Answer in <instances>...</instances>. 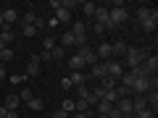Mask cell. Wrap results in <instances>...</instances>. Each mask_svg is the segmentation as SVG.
Masks as SVG:
<instances>
[{"instance_id": "obj_1", "label": "cell", "mask_w": 158, "mask_h": 118, "mask_svg": "<svg viewBox=\"0 0 158 118\" xmlns=\"http://www.w3.org/2000/svg\"><path fill=\"white\" fill-rule=\"evenodd\" d=\"M148 53H150V47H129V50H127V63H129V68H140L142 61L148 58Z\"/></svg>"}, {"instance_id": "obj_2", "label": "cell", "mask_w": 158, "mask_h": 118, "mask_svg": "<svg viewBox=\"0 0 158 118\" xmlns=\"http://www.w3.org/2000/svg\"><path fill=\"white\" fill-rule=\"evenodd\" d=\"M77 55L82 58V63H85V66H95V63H98V55H95V50H92L90 45L77 47Z\"/></svg>"}, {"instance_id": "obj_3", "label": "cell", "mask_w": 158, "mask_h": 118, "mask_svg": "<svg viewBox=\"0 0 158 118\" xmlns=\"http://www.w3.org/2000/svg\"><path fill=\"white\" fill-rule=\"evenodd\" d=\"M103 68H106V76H111V79H121V73H124V68H121V63L118 61H103Z\"/></svg>"}, {"instance_id": "obj_4", "label": "cell", "mask_w": 158, "mask_h": 118, "mask_svg": "<svg viewBox=\"0 0 158 118\" xmlns=\"http://www.w3.org/2000/svg\"><path fill=\"white\" fill-rule=\"evenodd\" d=\"M156 24H158V11L150 8V16L140 21V29H142V32H156Z\"/></svg>"}, {"instance_id": "obj_5", "label": "cell", "mask_w": 158, "mask_h": 118, "mask_svg": "<svg viewBox=\"0 0 158 118\" xmlns=\"http://www.w3.org/2000/svg\"><path fill=\"white\" fill-rule=\"evenodd\" d=\"M24 76H40V58H37V53H32V55H29L27 73H24Z\"/></svg>"}, {"instance_id": "obj_6", "label": "cell", "mask_w": 158, "mask_h": 118, "mask_svg": "<svg viewBox=\"0 0 158 118\" xmlns=\"http://www.w3.org/2000/svg\"><path fill=\"white\" fill-rule=\"evenodd\" d=\"M19 11L16 8H3V24H8V26H13V24H19Z\"/></svg>"}, {"instance_id": "obj_7", "label": "cell", "mask_w": 158, "mask_h": 118, "mask_svg": "<svg viewBox=\"0 0 158 118\" xmlns=\"http://www.w3.org/2000/svg\"><path fill=\"white\" fill-rule=\"evenodd\" d=\"M19 105H21V100H19L16 92L6 95V102H3V108H6V110H13V113H16V110H19Z\"/></svg>"}, {"instance_id": "obj_8", "label": "cell", "mask_w": 158, "mask_h": 118, "mask_svg": "<svg viewBox=\"0 0 158 118\" xmlns=\"http://www.w3.org/2000/svg\"><path fill=\"white\" fill-rule=\"evenodd\" d=\"M69 84L77 89V87H82V84H87V73L85 71H74L71 76H69Z\"/></svg>"}, {"instance_id": "obj_9", "label": "cell", "mask_w": 158, "mask_h": 118, "mask_svg": "<svg viewBox=\"0 0 158 118\" xmlns=\"http://www.w3.org/2000/svg\"><path fill=\"white\" fill-rule=\"evenodd\" d=\"M13 37H16V32H13V26H8V24H3L0 26V42H13Z\"/></svg>"}, {"instance_id": "obj_10", "label": "cell", "mask_w": 158, "mask_h": 118, "mask_svg": "<svg viewBox=\"0 0 158 118\" xmlns=\"http://www.w3.org/2000/svg\"><path fill=\"white\" fill-rule=\"evenodd\" d=\"M127 50H129V45H127V42H113V45H111V58L127 55Z\"/></svg>"}, {"instance_id": "obj_11", "label": "cell", "mask_w": 158, "mask_h": 118, "mask_svg": "<svg viewBox=\"0 0 158 118\" xmlns=\"http://www.w3.org/2000/svg\"><path fill=\"white\" fill-rule=\"evenodd\" d=\"M98 58H103V61H111V42H100V47L95 50Z\"/></svg>"}, {"instance_id": "obj_12", "label": "cell", "mask_w": 158, "mask_h": 118, "mask_svg": "<svg viewBox=\"0 0 158 118\" xmlns=\"http://www.w3.org/2000/svg\"><path fill=\"white\" fill-rule=\"evenodd\" d=\"M106 76V68H103V63L98 61L95 66H90V79H98V81H100V79Z\"/></svg>"}, {"instance_id": "obj_13", "label": "cell", "mask_w": 158, "mask_h": 118, "mask_svg": "<svg viewBox=\"0 0 158 118\" xmlns=\"http://www.w3.org/2000/svg\"><path fill=\"white\" fill-rule=\"evenodd\" d=\"M69 32H71L74 37H85V34H87V24L85 21H74V26L69 29Z\"/></svg>"}, {"instance_id": "obj_14", "label": "cell", "mask_w": 158, "mask_h": 118, "mask_svg": "<svg viewBox=\"0 0 158 118\" xmlns=\"http://www.w3.org/2000/svg\"><path fill=\"white\" fill-rule=\"evenodd\" d=\"M116 87H118L116 79H111V76H103V79H100V89H103V92H111V89H116Z\"/></svg>"}, {"instance_id": "obj_15", "label": "cell", "mask_w": 158, "mask_h": 118, "mask_svg": "<svg viewBox=\"0 0 158 118\" xmlns=\"http://www.w3.org/2000/svg\"><path fill=\"white\" fill-rule=\"evenodd\" d=\"M69 68H71V71H82V68H87V66L82 63V58H79L77 53H74V55L69 58Z\"/></svg>"}, {"instance_id": "obj_16", "label": "cell", "mask_w": 158, "mask_h": 118, "mask_svg": "<svg viewBox=\"0 0 158 118\" xmlns=\"http://www.w3.org/2000/svg\"><path fill=\"white\" fill-rule=\"evenodd\" d=\"M27 108H29V110H34V113H40L42 108H45V100H42V97H32V100L27 102Z\"/></svg>"}, {"instance_id": "obj_17", "label": "cell", "mask_w": 158, "mask_h": 118, "mask_svg": "<svg viewBox=\"0 0 158 118\" xmlns=\"http://www.w3.org/2000/svg\"><path fill=\"white\" fill-rule=\"evenodd\" d=\"M66 58V47H61V45H56L50 50V61H63Z\"/></svg>"}, {"instance_id": "obj_18", "label": "cell", "mask_w": 158, "mask_h": 118, "mask_svg": "<svg viewBox=\"0 0 158 118\" xmlns=\"http://www.w3.org/2000/svg\"><path fill=\"white\" fill-rule=\"evenodd\" d=\"M56 21H71V11H69V8H58L56 11Z\"/></svg>"}, {"instance_id": "obj_19", "label": "cell", "mask_w": 158, "mask_h": 118, "mask_svg": "<svg viewBox=\"0 0 158 118\" xmlns=\"http://www.w3.org/2000/svg\"><path fill=\"white\" fill-rule=\"evenodd\" d=\"M61 47H66V50H69V47H74V34L71 32H63L61 34Z\"/></svg>"}, {"instance_id": "obj_20", "label": "cell", "mask_w": 158, "mask_h": 118, "mask_svg": "<svg viewBox=\"0 0 158 118\" xmlns=\"http://www.w3.org/2000/svg\"><path fill=\"white\" fill-rule=\"evenodd\" d=\"M19 29H21L24 37H34V34H37V29H34L32 24H21V21H19Z\"/></svg>"}, {"instance_id": "obj_21", "label": "cell", "mask_w": 158, "mask_h": 118, "mask_svg": "<svg viewBox=\"0 0 158 118\" xmlns=\"http://www.w3.org/2000/svg\"><path fill=\"white\" fill-rule=\"evenodd\" d=\"M95 108H98V113H100V116H108V113H111V102H106V100H100V102H95Z\"/></svg>"}, {"instance_id": "obj_22", "label": "cell", "mask_w": 158, "mask_h": 118, "mask_svg": "<svg viewBox=\"0 0 158 118\" xmlns=\"http://www.w3.org/2000/svg\"><path fill=\"white\" fill-rule=\"evenodd\" d=\"M87 97H90V87H87V84L77 87V100H87Z\"/></svg>"}, {"instance_id": "obj_23", "label": "cell", "mask_w": 158, "mask_h": 118, "mask_svg": "<svg viewBox=\"0 0 158 118\" xmlns=\"http://www.w3.org/2000/svg\"><path fill=\"white\" fill-rule=\"evenodd\" d=\"M95 8H98L95 3H82V11H85V16H90V18L95 16Z\"/></svg>"}, {"instance_id": "obj_24", "label": "cell", "mask_w": 158, "mask_h": 118, "mask_svg": "<svg viewBox=\"0 0 158 118\" xmlns=\"http://www.w3.org/2000/svg\"><path fill=\"white\" fill-rule=\"evenodd\" d=\"M103 100H106V102H111V105H116V100H118V92H116V89L106 92V95H103Z\"/></svg>"}, {"instance_id": "obj_25", "label": "cell", "mask_w": 158, "mask_h": 118, "mask_svg": "<svg viewBox=\"0 0 158 118\" xmlns=\"http://www.w3.org/2000/svg\"><path fill=\"white\" fill-rule=\"evenodd\" d=\"M32 89H19V100H21V102H29V100H32Z\"/></svg>"}, {"instance_id": "obj_26", "label": "cell", "mask_w": 158, "mask_h": 118, "mask_svg": "<svg viewBox=\"0 0 158 118\" xmlns=\"http://www.w3.org/2000/svg\"><path fill=\"white\" fill-rule=\"evenodd\" d=\"M53 47H56V39H53V37H45V39H42V50H48V53H50Z\"/></svg>"}, {"instance_id": "obj_27", "label": "cell", "mask_w": 158, "mask_h": 118, "mask_svg": "<svg viewBox=\"0 0 158 118\" xmlns=\"http://www.w3.org/2000/svg\"><path fill=\"white\" fill-rule=\"evenodd\" d=\"M8 61H13V50H8V47H6V50L0 53V63H8Z\"/></svg>"}, {"instance_id": "obj_28", "label": "cell", "mask_w": 158, "mask_h": 118, "mask_svg": "<svg viewBox=\"0 0 158 118\" xmlns=\"http://www.w3.org/2000/svg\"><path fill=\"white\" fill-rule=\"evenodd\" d=\"M135 118H156V113H153L150 108H145V110H140V113H135Z\"/></svg>"}, {"instance_id": "obj_29", "label": "cell", "mask_w": 158, "mask_h": 118, "mask_svg": "<svg viewBox=\"0 0 158 118\" xmlns=\"http://www.w3.org/2000/svg\"><path fill=\"white\" fill-rule=\"evenodd\" d=\"M150 16V8H140V11H137V21H142V18H148Z\"/></svg>"}, {"instance_id": "obj_30", "label": "cell", "mask_w": 158, "mask_h": 118, "mask_svg": "<svg viewBox=\"0 0 158 118\" xmlns=\"http://www.w3.org/2000/svg\"><path fill=\"white\" fill-rule=\"evenodd\" d=\"M45 18H42V16H37V18H34V29H45Z\"/></svg>"}, {"instance_id": "obj_31", "label": "cell", "mask_w": 158, "mask_h": 118, "mask_svg": "<svg viewBox=\"0 0 158 118\" xmlns=\"http://www.w3.org/2000/svg\"><path fill=\"white\" fill-rule=\"evenodd\" d=\"M61 110L71 113V110H74V100H63V108H61Z\"/></svg>"}, {"instance_id": "obj_32", "label": "cell", "mask_w": 158, "mask_h": 118, "mask_svg": "<svg viewBox=\"0 0 158 118\" xmlns=\"http://www.w3.org/2000/svg\"><path fill=\"white\" fill-rule=\"evenodd\" d=\"M37 58H40V63H45V61H50V53H48V50H42Z\"/></svg>"}, {"instance_id": "obj_33", "label": "cell", "mask_w": 158, "mask_h": 118, "mask_svg": "<svg viewBox=\"0 0 158 118\" xmlns=\"http://www.w3.org/2000/svg\"><path fill=\"white\" fill-rule=\"evenodd\" d=\"M50 118H69V113H66V110H56Z\"/></svg>"}, {"instance_id": "obj_34", "label": "cell", "mask_w": 158, "mask_h": 118, "mask_svg": "<svg viewBox=\"0 0 158 118\" xmlns=\"http://www.w3.org/2000/svg\"><path fill=\"white\" fill-rule=\"evenodd\" d=\"M48 8H53V11H58V8H61V0H50V3H48Z\"/></svg>"}, {"instance_id": "obj_35", "label": "cell", "mask_w": 158, "mask_h": 118, "mask_svg": "<svg viewBox=\"0 0 158 118\" xmlns=\"http://www.w3.org/2000/svg\"><path fill=\"white\" fill-rule=\"evenodd\" d=\"M24 79H27V76H24V73H19V76H11V81H13V84H21Z\"/></svg>"}, {"instance_id": "obj_36", "label": "cell", "mask_w": 158, "mask_h": 118, "mask_svg": "<svg viewBox=\"0 0 158 118\" xmlns=\"http://www.w3.org/2000/svg\"><path fill=\"white\" fill-rule=\"evenodd\" d=\"M3 79H6V66L0 63V81H3Z\"/></svg>"}, {"instance_id": "obj_37", "label": "cell", "mask_w": 158, "mask_h": 118, "mask_svg": "<svg viewBox=\"0 0 158 118\" xmlns=\"http://www.w3.org/2000/svg\"><path fill=\"white\" fill-rule=\"evenodd\" d=\"M6 118H19V113H13V110H6Z\"/></svg>"}, {"instance_id": "obj_38", "label": "cell", "mask_w": 158, "mask_h": 118, "mask_svg": "<svg viewBox=\"0 0 158 118\" xmlns=\"http://www.w3.org/2000/svg\"><path fill=\"white\" fill-rule=\"evenodd\" d=\"M74 118H87V113H74Z\"/></svg>"}, {"instance_id": "obj_39", "label": "cell", "mask_w": 158, "mask_h": 118, "mask_svg": "<svg viewBox=\"0 0 158 118\" xmlns=\"http://www.w3.org/2000/svg\"><path fill=\"white\" fill-rule=\"evenodd\" d=\"M0 118H6V108L3 105H0Z\"/></svg>"}, {"instance_id": "obj_40", "label": "cell", "mask_w": 158, "mask_h": 118, "mask_svg": "<svg viewBox=\"0 0 158 118\" xmlns=\"http://www.w3.org/2000/svg\"><path fill=\"white\" fill-rule=\"evenodd\" d=\"M0 26H3V11H0Z\"/></svg>"}, {"instance_id": "obj_41", "label": "cell", "mask_w": 158, "mask_h": 118, "mask_svg": "<svg viewBox=\"0 0 158 118\" xmlns=\"http://www.w3.org/2000/svg\"><path fill=\"white\" fill-rule=\"evenodd\" d=\"M98 118H108V116H98Z\"/></svg>"}]
</instances>
